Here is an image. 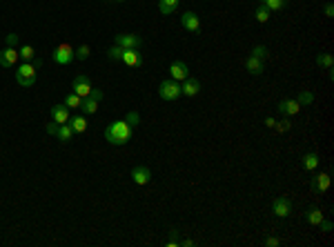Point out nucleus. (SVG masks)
I'll return each mask as SVG.
<instances>
[{"mask_svg": "<svg viewBox=\"0 0 334 247\" xmlns=\"http://www.w3.org/2000/svg\"><path fill=\"white\" fill-rule=\"evenodd\" d=\"M134 136V127L127 123V120H114V123L107 125V129H105V138H107V143L109 145H125V143H129Z\"/></svg>", "mask_w": 334, "mask_h": 247, "instance_id": "f257e3e1", "label": "nucleus"}, {"mask_svg": "<svg viewBox=\"0 0 334 247\" xmlns=\"http://www.w3.org/2000/svg\"><path fill=\"white\" fill-rule=\"evenodd\" d=\"M43 65L40 60H31V63H23L18 65V71H16V83L25 89L36 85V73H38V67Z\"/></svg>", "mask_w": 334, "mask_h": 247, "instance_id": "f03ea898", "label": "nucleus"}, {"mask_svg": "<svg viewBox=\"0 0 334 247\" xmlns=\"http://www.w3.org/2000/svg\"><path fill=\"white\" fill-rule=\"evenodd\" d=\"M158 96L167 100V103H174L176 98L183 96V91H180V83H176V80H163V83L158 85Z\"/></svg>", "mask_w": 334, "mask_h": 247, "instance_id": "7ed1b4c3", "label": "nucleus"}, {"mask_svg": "<svg viewBox=\"0 0 334 247\" xmlns=\"http://www.w3.org/2000/svg\"><path fill=\"white\" fill-rule=\"evenodd\" d=\"M105 98V93L100 89H91L89 96L83 98V105H80V109H83L85 116H94V113L98 111V103Z\"/></svg>", "mask_w": 334, "mask_h": 247, "instance_id": "20e7f679", "label": "nucleus"}, {"mask_svg": "<svg viewBox=\"0 0 334 247\" xmlns=\"http://www.w3.org/2000/svg\"><path fill=\"white\" fill-rule=\"evenodd\" d=\"M73 58H76V51L71 49L69 43H60L56 49H53V63H56V65L65 67V65H69Z\"/></svg>", "mask_w": 334, "mask_h": 247, "instance_id": "39448f33", "label": "nucleus"}, {"mask_svg": "<svg viewBox=\"0 0 334 247\" xmlns=\"http://www.w3.org/2000/svg\"><path fill=\"white\" fill-rule=\"evenodd\" d=\"M47 134H51V136H56L58 140H60V143H71V136H73V129H71V127L69 125H58V123H53V120H51V123L49 125H47Z\"/></svg>", "mask_w": 334, "mask_h": 247, "instance_id": "423d86ee", "label": "nucleus"}, {"mask_svg": "<svg viewBox=\"0 0 334 247\" xmlns=\"http://www.w3.org/2000/svg\"><path fill=\"white\" fill-rule=\"evenodd\" d=\"M114 43L118 47H123V49H140L143 38H140L138 33H118V36L114 38Z\"/></svg>", "mask_w": 334, "mask_h": 247, "instance_id": "0eeeda50", "label": "nucleus"}, {"mask_svg": "<svg viewBox=\"0 0 334 247\" xmlns=\"http://www.w3.org/2000/svg\"><path fill=\"white\" fill-rule=\"evenodd\" d=\"M272 214L279 218H287L292 214V200L285 196H276L272 200Z\"/></svg>", "mask_w": 334, "mask_h": 247, "instance_id": "6e6552de", "label": "nucleus"}, {"mask_svg": "<svg viewBox=\"0 0 334 247\" xmlns=\"http://www.w3.org/2000/svg\"><path fill=\"white\" fill-rule=\"evenodd\" d=\"M71 91H73V93H78L80 98H87V96H89V91H91L89 76H85V73H80V76L73 78V83H71Z\"/></svg>", "mask_w": 334, "mask_h": 247, "instance_id": "1a4fd4ad", "label": "nucleus"}, {"mask_svg": "<svg viewBox=\"0 0 334 247\" xmlns=\"http://www.w3.org/2000/svg\"><path fill=\"white\" fill-rule=\"evenodd\" d=\"M190 76V67H187L183 60H174L170 65V78L176 80V83H183V80Z\"/></svg>", "mask_w": 334, "mask_h": 247, "instance_id": "9d476101", "label": "nucleus"}, {"mask_svg": "<svg viewBox=\"0 0 334 247\" xmlns=\"http://www.w3.org/2000/svg\"><path fill=\"white\" fill-rule=\"evenodd\" d=\"M18 49L16 47H5L3 51H0V67H5V69H11L13 65L18 63Z\"/></svg>", "mask_w": 334, "mask_h": 247, "instance_id": "9b49d317", "label": "nucleus"}, {"mask_svg": "<svg viewBox=\"0 0 334 247\" xmlns=\"http://www.w3.org/2000/svg\"><path fill=\"white\" fill-rule=\"evenodd\" d=\"M180 25H183V29L192 31V33H198L200 31V18L194 11H185L183 16H180Z\"/></svg>", "mask_w": 334, "mask_h": 247, "instance_id": "f8f14e48", "label": "nucleus"}, {"mask_svg": "<svg viewBox=\"0 0 334 247\" xmlns=\"http://www.w3.org/2000/svg\"><path fill=\"white\" fill-rule=\"evenodd\" d=\"M51 120L53 123H58V125H65V123H69V118H71V113H69V107H67L65 103L63 105H53L51 109Z\"/></svg>", "mask_w": 334, "mask_h": 247, "instance_id": "ddd939ff", "label": "nucleus"}, {"mask_svg": "<svg viewBox=\"0 0 334 247\" xmlns=\"http://www.w3.org/2000/svg\"><path fill=\"white\" fill-rule=\"evenodd\" d=\"M132 180L136 185H150V180H152V172H150V167H145V165H136L132 169Z\"/></svg>", "mask_w": 334, "mask_h": 247, "instance_id": "4468645a", "label": "nucleus"}, {"mask_svg": "<svg viewBox=\"0 0 334 247\" xmlns=\"http://www.w3.org/2000/svg\"><path fill=\"white\" fill-rule=\"evenodd\" d=\"M330 189V174L327 172H321L312 178V192L314 194H325Z\"/></svg>", "mask_w": 334, "mask_h": 247, "instance_id": "2eb2a0df", "label": "nucleus"}, {"mask_svg": "<svg viewBox=\"0 0 334 247\" xmlns=\"http://www.w3.org/2000/svg\"><path fill=\"white\" fill-rule=\"evenodd\" d=\"M120 63H125L127 67H138L140 63H143L140 49H123L120 51Z\"/></svg>", "mask_w": 334, "mask_h": 247, "instance_id": "dca6fc26", "label": "nucleus"}, {"mask_svg": "<svg viewBox=\"0 0 334 247\" xmlns=\"http://www.w3.org/2000/svg\"><path fill=\"white\" fill-rule=\"evenodd\" d=\"M245 69L252 73V76H261V73L265 71V60H261L258 56H247L245 58Z\"/></svg>", "mask_w": 334, "mask_h": 247, "instance_id": "f3484780", "label": "nucleus"}, {"mask_svg": "<svg viewBox=\"0 0 334 247\" xmlns=\"http://www.w3.org/2000/svg\"><path fill=\"white\" fill-rule=\"evenodd\" d=\"M276 109L283 113V116H294V113L301 111V105L296 103V98H283V100H279Z\"/></svg>", "mask_w": 334, "mask_h": 247, "instance_id": "a211bd4d", "label": "nucleus"}, {"mask_svg": "<svg viewBox=\"0 0 334 247\" xmlns=\"http://www.w3.org/2000/svg\"><path fill=\"white\" fill-rule=\"evenodd\" d=\"M180 91H183V96H196V93L200 91V80L194 78V76H187L183 80V85H180Z\"/></svg>", "mask_w": 334, "mask_h": 247, "instance_id": "6ab92c4d", "label": "nucleus"}, {"mask_svg": "<svg viewBox=\"0 0 334 247\" xmlns=\"http://www.w3.org/2000/svg\"><path fill=\"white\" fill-rule=\"evenodd\" d=\"M319 163H321V158L317 151H307V154H303V158H301V165H303L305 172H314L319 167Z\"/></svg>", "mask_w": 334, "mask_h": 247, "instance_id": "aec40b11", "label": "nucleus"}, {"mask_svg": "<svg viewBox=\"0 0 334 247\" xmlns=\"http://www.w3.org/2000/svg\"><path fill=\"white\" fill-rule=\"evenodd\" d=\"M67 125H69L71 129H73V134H83V131H87V118H85V113H83V116H71Z\"/></svg>", "mask_w": 334, "mask_h": 247, "instance_id": "412c9836", "label": "nucleus"}, {"mask_svg": "<svg viewBox=\"0 0 334 247\" xmlns=\"http://www.w3.org/2000/svg\"><path fill=\"white\" fill-rule=\"evenodd\" d=\"M303 218H305L310 225H317V227H319V223H321V220H323L325 216H323V212H321L319 207H312V210H307V212L303 214Z\"/></svg>", "mask_w": 334, "mask_h": 247, "instance_id": "4be33fe9", "label": "nucleus"}, {"mask_svg": "<svg viewBox=\"0 0 334 247\" xmlns=\"http://www.w3.org/2000/svg\"><path fill=\"white\" fill-rule=\"evenodd\" d=\"M158 9L163 16H170L178 9V0H158Z\"/></svg>", "mask_w": 334, "mask_h": 247, "instance_id": "5701e85b", "label": "nucleus"}, {"mask_svg": "<svg viewBox=\"0 0 334 247\" xmlns=\"http://www.w3.org/2000/svg\"><path fill=\"white\" fill-rule=\"evenodd\" d=\"M261 5H265L270 11H283L290 5V0H261Z\"/></svg>", "mask_w": 334, "mask_h": 247, "instance_id": "b1692460", "label": "nucleus"}, {"mask_svg": "<svg viewBox=\"0 0 334 247\" xmlns=\"http://www.w3.org/2000/svg\"><path fill=\"white\" fill-rule=\"evenodd\" d=\"M18 56L25 60V63H31L33 58H36V49H33V45H23L18 49Z\"/></svg>", "mask_w": 334, "mask_h": 247, "instance_id": "393cba45", "label": "nucleus"}, {"mask_svg": "<svg viewBox=\"0 0 334 247\" xmlns=\"http://www.w3.org/2000/svg\"><path fill=\"white\" fill-rule=\"evenodd\" d=\"M65 105L69 107V109H80V105H83V98L78 96V93H67L65 96Z\"/></svg>", "mask_w": 334, "mask_h": 247, "instance_id": "a878e982", "label": "nucleus"}, {"mask_svg": "<svg viewBox=\"0 0 334 247\" xmlns=\"http://www.w3.org/2000/svg\"><path fill=\"white\" fill-rule=\"evenodd\" d=\"M317 65L323 67V69H332L334 56H332V53H319V56H317Z\"/></svg>", "mask_w": 334, "mask_h": 247, "instance_id": "bb28decb", "label": "nucleus"}, {"mask_svg": "<svg viewBox=\"0 0 334 247\" xmlns=\"http://www.w3.org/2000/svg\"><path fill=\"white\" fill-rule=\"evenodd\" d=\"M270 16H272V11L267 9L265 5H258L256 11H254V18H256L258 23H267V20H270Z\"/></svg>", "mask_w": 334, "mask_h": 247, "instance_id": "cd10ccee", "label": "nucleus"}, {"mask_svg": "<svg viewBox=\"0 0 334 247\" xmlns=\"http://www.w3.org/2000/svg\"><path fill=\"white\" fill-rule=\"evenodd\" d=\"M296 103H299L301 107L312 105V103H314V93H312V91H307V89H303V91H301L299 96H296Z\"/></svg>", "mask_w": 334, "mask_h": 247, "instance_id": "c85d7f7f", "label": "nucleus"}, {"mask_svg": "<svg viewBox=\"0 0 334 247\" xmlns=\"http://www.w3.org/2000/svg\"><path fill=\"white\" fill-rule=\"evenodd\" d=\"M252 56H258L261 60H265V63H267V58H270V51H267L265 45H256V47L252 49Z\"/></svg>", "mask_w": 334, "mask_h": 247, "instance_id": "c756f323", "label": "nucleus"}, {"mask_svg": "<svg viewBox=\"0 0 334 247\" xmlns=\"http://www.w3.org/2000/svg\"><path fill=\"white\" fill-rule=\"evenodd\" d=\"M89 53H91L89 45H80L78 49H76V58H78V60H87V58H89Z\"/></svg>", "mask_w": 334, "mask_h": 247, "instance_id": "7c9ffc66", "label": "nucleus"}, {"mask_svg": "<svg viewBox=\"0 0 334 247\" xmlns=\"http://www.w3.org/2000/svg\"><path fill=\"white\" fill-rule=\"evenodd\" d=\"M274 129H276V131H290L292 129V123L287 118H283V120H279V123L274 125Z\"/></svg>", "mask_w": 334, "mask_h": 247, "instance_id": "2f4dec72", "label": "nucleus"}, {"mask_svg": "<svg viewBox=\"0 0 334 247\" xmlns=\"http://www.w3.org/2000/svg\"><path fill=\"white\" fill-rule=\"evenodd\" d=\"M120 51H123V47L114 45V47H112V49L107 51V53H109V58H114V60H120Z\"/></svg>", "mask_w": 334, "mask_h": 247, "instance_id": "473e14b6", "label": "nucleus"}, {"mask_svg": "<svg viewBox=\"0 0 334 247\" xmlns=\"http://www.w3.org/2000/svg\"><path fill=\"white\" fill-rule=\"evenodd\" d=\"M263 245H265V247H279V245H281V240H279V238H274V236H267V238L263 240Z\"/></svg>", "mask_w": 334, "mask_h": 247, "instance_id": "72a5a7b5", "label": "nucleus"}, {"mask_svg": "<svg viewBox=\"0 0 334 247\" xmlns=\"http://www.w3.org/2000/svg\"><path fill=\"white\" fill-rule=\"evenodd\" d=\"M125 120H127V123H129L132 127H134V125H138V113H136V111L127 113V118H125Z\"/></svg>", "mask_w": 334, "mask_h": 247, "instance_id": "f704fd0d", "label": "nucleus"}, {"mask_svg": "<svg viewBox=\"0 0 334 247\" xmlns=\"http://www.w3.org/2000/svg\"><path fill=\"white\" fill-rule=\"evenodd\" d=\"M18 45V33H9L7 36V47H16Z\"/></svg>", "mask_w": 334, "mask_h": 247, "instance_id": "c9c22d12", "label": "nucleus"}, {"mask_svg": "<svg viewBox=\"0 0 334 247\" xmlns=\"http://www.w3.org/2000/svg\"><path fill=\"white\" fill-rule=\"evenodd\" d=\"M319 227H321V230H323V232H332V227H334V225L330 223V220H325V218H323V220H321V223H319Z\"/></svg>", "mask_w": 334, "mask_h": 247, "instance_id": "e433bc0d", "label": "nucleus"}, {"mask_svg": "<svg viewBox=\"0 0 334 247\" xmlns=\"http://www.w3.org/2000/svg\"><path fill=\"white\" fill-rule=\"evenodd\" d=\"M323 11H325V16H327V18H332V16H334V5H332V3H325Z\"/></svg>", "mask_w": 334, "mask_h": 247, "instance_id": "4c0bfd02", "label": "nucleus"}, {"mask_svg": "<svg viewBox=\"0 0 334 247\" xmlns=\"http://www.w3.org/2000/svg\"><path fill=\"white\" fill-rule=\"evenodd\" d=\"M180 245H183V247H192V245H196V240H192V238H185V240H180Z\"/></svg>", "mask_w": 334, "mask_h": 247, "instance_id": "58836bf2", "label": "nucleus"}, {"mask_svg": "<svg viewBox=\"0 0 334 247\" xmlns=\"http://www.w3.org/2000/svg\"><path fill=\"white\" fill-rule=\"evenodd\" d=\"M265 125L270 127V129H274V125H276V120H274L272 116H267V118H265Z\"/></svg>", "mask_w": 334, "mask_h": 247, "instance_id": "ea45409f", "label": "nucleus"}, {"mask_svg": "<svg viewBox=\"0 0 334 247\" xmlns=\"http://www.w3.org/2000/svg\"><path fill=\"white\" fill-rule=\"evenodd\" d=\"M114 3H125V0H114Z\"/></svg>", "mask_w": 334, "mask_h": 247, "instance_id": "a19ab883", "label": "nucleus"}]
</instances>
